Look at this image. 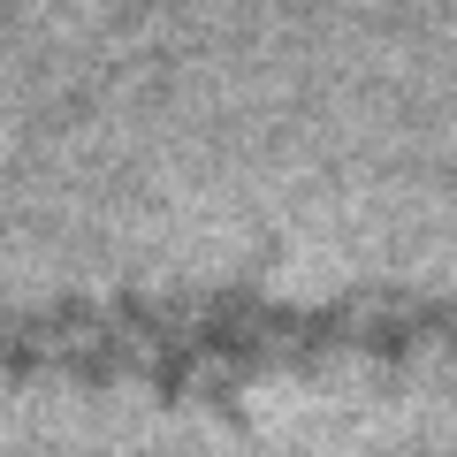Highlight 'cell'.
I'll use <instances>...</instances> for the list:
<instances>
[{"label": "cell", "instance_id": "1", "mask_svg": "<svg viewBox=\"0 0 457 457\" xmlns=\"http://www.w3.org/2000/svg\"><path fill=\"white\" fill-rule=\"evenodd\" d=\"M411 336H457V305H420L411 312Z\"/></svg>", "mask_w": 457, "mask_h": 457}]
</instances>
